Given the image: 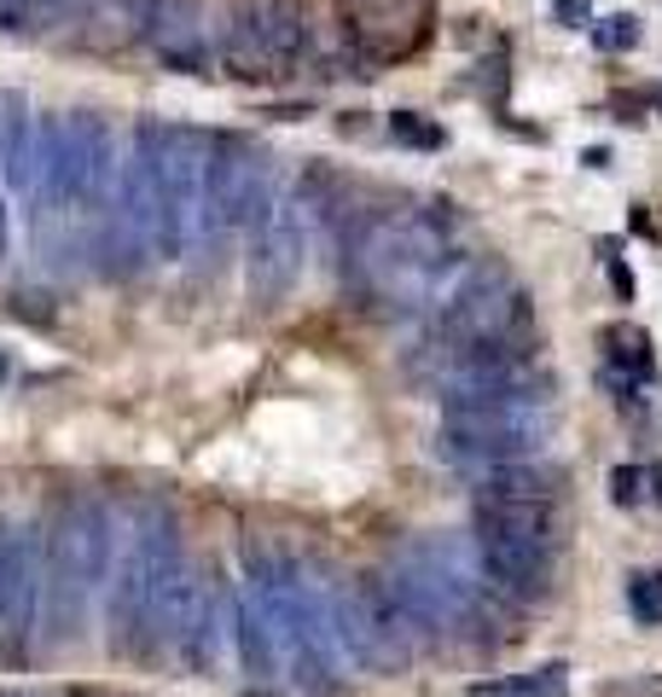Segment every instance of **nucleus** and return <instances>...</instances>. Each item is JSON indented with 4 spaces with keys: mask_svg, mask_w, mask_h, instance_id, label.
I'll return each instance as SVG.
<instances>
[{
    "mask_svg": "<svg viewBox=\"0 0 662 697\" xmlns=\"http://www.w3.org/2000/svg\"><path fill=\"white\" fill-rule=\"evenodd\" d=\"M390 128H395L401 140L430 146V151H437V146H448V128H437V122H419V111H395V117H390Z\"/></svg>",
    "mask_w": 662,
    "mask_h": 697,
    "instance_id": "1",
    "label": "nucleus"
},
{
    "mask_svg": "<svg viewBox=\"0 0 662 697\" xmlns=\"http://www.w3.org/2000/svg\"><path fill=\"white\" fill-rule=\"evenodd\" d=\"M610 482H616V500H622V506H633V500H640V488H633V482H640V471H616Z\"/></svg>",
    "mask_w": 662,
    "mask_h": 697,
    "instance_id": "4",
    "label": "nucleus"
},
{
    "mask_svg": "<svg viewBox=\"0 0 662 697\" xmlns=\"http://www.w3.org/2000/svg\"><path fill=\"white\" fill-rule=\"evenodd\" d=\"M593 41L616 53V47H633V41H640V23H633V18H610V30H593Z\"/></svg>",
    "mask_w": 662,
    "mask_h": 697,
    "instance_id": "3",
    "label": "nucleus"
},
{
    "mask_svg": "<svg viewBox=\"0 0 662 697\" xmlns=\"http://www.w3.org/2000/svg\"><path fill=\"white\" fill-rule=\"evenodd\" d=\"M558 18H564V23H575V30H581V23H588V0H558Z\"/></svg>",
    "mask_w": 662,
    "mask_h": 697,
    "instance_id": "5",
    "label": "nucleus"
},
{
    "mask_svg": "<svg viewBox=\"0 0 662 697\" xmlns=\"http://www.w3.org/2000/svg\"><path fill=\"white\" fill-rule=\"evenodd\" d=\"M633 610H640L645 623H656V616H662V587H656V576H633Z\"/></svg>",
    "mask_w": 662,
    "mask_h": 697,
    "instance_id": "2",
    "label": "nucleus"
}]
</instances>
